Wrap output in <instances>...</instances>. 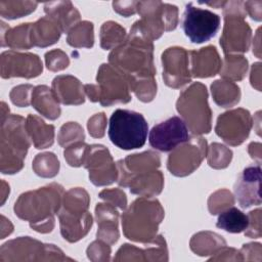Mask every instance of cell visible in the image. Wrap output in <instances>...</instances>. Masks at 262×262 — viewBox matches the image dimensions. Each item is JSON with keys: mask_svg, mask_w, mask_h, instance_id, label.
<instances>
[{"mask_svg": "<svg viewBox=\"0 0 262 262\" xmlns=\"http://www.w3.org/2000/svg\"><path fill=\"white\" fill-rule=\"evenodd\" d=\"M108 63L132 82L156 76L154 44L138 31L131 28L126 40L108 54Z\"/></svg>", "mask_w": 262, "mask_h": 262, "instance_id": "obj_1", "label": "cell"}, {"mask_svg": "<svg viewBox=\"0 0 262 262\" xmlns=\"http://www.w3.org/2000/svg\"><path fill=\"white\" fill-rule=\"evenodd\" d=\"M63 193V187L56 182L24 192L14 204V213L18 218L29 221L35 231L51 232L55 225L54 215L60 208Z\"/></svg>", "mask_w": 262, "mask_h": 262, "instance_id": "obj_2", "label": "cell"}, {"mask_svg": "<svg viewBox=\"0 0 262 262\" xmlns=\"http://www.w3.org/2000/svg\"><path fill=\"white\" fill-rule=\"evenodd\" d=\"M164 215V209L157 199H136L122 215L124 235L130 241L142 244L151 241L157 235Z\"/></svg>", "mask_w": 262, "mask_h": 262, "instance_id": "obj_3", "label": "cell"}, {"mask_svg": "<svg viewBox=\"0 0 262 262\" xmlns=\"http://www.w3.org/2000/svg\"><path fill=\"white\" fill-rule=\"evenodd\" d=\"M89 204L90 196L82 187H73L63 193L57 215L60 233L69 243H76L89 232L93 223Z\"/></svg>", "mask_w": 262, "mask_h": 262, "instance_id": "obj_4", "label": "cell"}, {"mask_svg": "<svg viewBox=\"0 0 262 262\" xmlns=\"http://www.w3.org/2000/svg\"><path fill=\"white\" fill-rule=\"evenodd\" d=\"M0 169L3 174H14L24 167V160L31 145L26 130V119L8 115L1 119Z\"/></svg>", "mask_w": 262, "mask_h": 262, "instance_id": "obj_5", "label": "cell"}, {"mask_svg": "<svg viewBox=\"0 0 262 262\" xmlns=\"http://www.w3.org/2000/svg\"><path fill=\"white\" fill-rule=\"evenodd\" d=\"M176 110L188 131L194 136L211 131L212 111L208 103V90L204 84L194 82L184 89L176 101Z\"/></svg>", "mask_w": 262, "mask_h": 262, "instance_id": "obj_6", "label": "cell"}, {"mask_svg": "<svg viewBox=\"0 0 262 262\" xmlns=\"http://www.w3.org/2000/svg\"><path fill=\"white\" fill-rule=\"evenodd\" d=\"M147 131L148 124L140 113L119 108L110 118L108 137L121 149L142 147L146 141Z\"/></svg>", "mask_w": 262, "mask_h": 262, "instance_id": "obj_7", "label": "cell"}, {"mask_svg": "<svg viewBox=\"0 0 262 262\" xmlns=\"http://www.w3.org/2000/svg\"><path fill=\"white\" fill-rule=\"evenodd\" d=\"M136 9L141 18L132 28L150 41L159 39L164 32L178 25V8L162 1H137Z\"/></svg>", "mask_w": 262, "mask_h": 262, "instance_id": "obj_8", "label": "cell"}, {"mask_svg": "<svg viewBox=\"0 0 262 262\" xmlns=\"http://www.w3.org/2000/svg\"><path fill=\"white\" fill-rule=\"evenodd\" d=\"M96 82V85H84L85 94L90 101L110 106L115 103H127L131 100V90L127 79L110 63H102L99 67Z\"/></svg>", "mask_w": 262, "mask_h": 262, "instance_id": "obj_9", "label": "cell"}, {"mask_svg": "<svg viewBox=\"0 0 262 262\" xmlns=\"http://www.w3.org/2000/svg\"><path fill=\"white\" fill-rule=\"evenodd\" d=\"M223 8L224 26L220 45L226 54L247 52L251 45L252 30L246 21L243 1H226Z\"/></svg>", "mask_w": 262, "mask_h": 262, "instance_id": "obj_10", "label": "cell"}, {"mask_svg": "<svg viewBox=\"0 0 262 262\" xmlns=\"http://www.w3.org/2000/svg\"><path fill=\"white\" fill-rule=\"evenodd\" d=\"M52 244H44L30 236H19L2 245L0 262L12 261H73Z\"/></svg>", "mask_w": 262, "mask_h": 262, "instance_id": "obj_11", "label": "cell"}, {"mask_svg": "<svg viewBox=\"0 0 262 262\" xmlns=\"http://www.w3.org/2000/svg\"><path fill=\"white\" fill-rule=\"evenodd\" d=\"M207 140L201 136H194L179 144L171 150L167 168L171 174L177 177H185L195 171L207 155Z\"/></svg>", "mask_w": 262, "mask_h": 262, "instance_id": "obj_12", "label": "cell"}, {"mask_svg": "<svg viewBox=\"0 0 262 262\" xmlns=\"http://www.w3.org/2000/svg\"><path fill=\"white\" fill-rule=\"evenodd\" d=\"M220 28L218 14L200 7L192 3L185 5L182 29L192 43H204L213 38Z\"/></svg>", "mask_w": 262, "mask_h": 262, "instance_id": "obj_13", "label": "cell"}, {"mask_svg": "<svg viewBox=\"0 0 262 262\" xmlns=\"http://www.w3.org/2000/svg\"><path fill=\"white\" fill-rule=\"evenodd\" d=\"M253 118L248 110L238 107L221 114L215 126L216 134L231 146L241 145L249 136Z\"/></svg>", "mask_w": 262, "mask_h": 262, "instance_id": "obj_14", "label": "cell"}, {"mask_svg": "<svg viewBox=\"0 0 262 262\" xmlns=\"http://www.w3.org/2000/svg\"><path fill=\"white\" fill-rule=\"evenodd\" d=\"M189 51L173 46L162 53L163 79L168 87L178 89L191 81Z\"/></svg>", "mask_w": 262, "mask_h": 262, "instance_id": "obj_15", "label": "cell"}, {"mask_svg": "<svg viewBox=\"0 0 262 262\" xmlns=\"http://www.w3.org/2000/svg\"><path fill=\"white\" fill-rule=\"evenodd\" d=\"M83 166L89 171V179L96 186L110 185L118 179L117 164L104 145L91 144Z\"/></svg>", "mask_w": 262, "mask_h": 262, "instance_id": "obj_16", "label": "cell"}, {"mask_svg": "<svg viewBox=\"0 0 262 262\" xmlns=\"http://www.w3.org/2000/svg\"><path fill=\"white\" fill-rule=\"evenodd\" d=\"M188 139V129L184 121L177 116H173L155 125L148 135L151 147L164 152L171 151Z\"/></svg>", "mask_w": 262, "mask_h": 262, "instance_id": "obj_17", "label": "cell"}, {"mask_svg": "<svg viewBox=\"0 0 262 262\" xmlns=\"http://www.w3.org/2000/svg\"><path fill=\"white\" fill-rule=\"evenodd\" d=\"M43 71V64L37 54L31 52L4 51L0 57V74L3 79L21 77L31 79L38 77Z\"/></svg>", "mask_w": 262, "mask_h": 262, "instance_id": "obj_18", "label": "cell"}, {"mask_svg": "<svg viewBox=\"0 0 262 262\" xmlns=\"http://www.w3.org/2000/svg\"><path fill=\"white\" fill-rule=\"evenodd\" d=\"M161 166V158L157 151L146 150L140 154L127 156L117 162L118 179L120 186L127 187L129 181L137 175L156 171Z\"/></svg>", "mask_w": 262, "mask_h": 262, "instance_id": "obj_19", "label": "cell"}, {"mask_svg": "<svg viewBox=\"0 0 262 262\" xmlns=\"http://www.w3.org/2000/svg\"><path fill=\"white\" fill-rule=\"evenodd\" d=\"M234 194L242 208L261 204L260 165L248 166L243 170L235 182Z\"/></svg>", "mask_w": 262, "mask_h": 262, "instance_id": "obj_20", "label": "cell"}, {"mask_svg": "<svg viewBox=\"0 0 262 262\" xmlns=\"http://www.w3.org/2000/svg\"><path fill=\"white\" fill-rule=\"evenodd\" d=\"M189 57L192 77L209 78L217 75L221 70L222 60L213 45L189 51Z\"/></svg>", "mask_w": 262, "mask_h": 262, "instance_id": "obj_21", "label": "cell"}, {"mask_svg": "<svg viewBox=\"0 0 262 262\" xmlns=\"http://www.w3.org/2000/svg\"><path fill=\"white\" fill-rule=\"evenodd\" d=\"M95 219L97 222L96 237L110 245H114L120 237L118 228L119 212L110 203H98L95 207Z\"/></svg>", "mask_w": 262, "mask_h": 262, "instance_id": "obj_22", "label": "cell"}, {"mask_svg": "<svg viewBox=\"0 0 262 262\" xmlns=\"http://www.w3.org/2000/svg\"><path fill=\"white\" fill-rule=\"evenodd\" d=\"M52 91L57 100L66 105H79L85 102L84 85L72 75H59L52 81Z\"/></svg>", "mask_w": 262, "mask_h": 262, "instance_id": "obj_23", "label": "cell"}, {"mask_svg": "<svg viewBox=\"0 0 262 262\" xmlns=\"http://www.w3.org/2000/svg\"><path fill=\"white\" fill-rule=\"evenodd\" d=\"M62 30L58 23L46 15L31 25V42L33 47H47L58 41Z\"/></svg>", "mask_w": 262, "mask_h": 262, "instance_id": "obj_24", "label": "cell"}, {"mask_svg": "<svg viewBox=\"0 0 262 262\" xmlns=\"http://www.w3.org/2000/svg\"><path fill=\"white\" fill-rule=\"evenodd\" d=\"M127 187H129L130 192L133 194L152 198L162 192L164 187V175L159 170L143 173L132 178Z\"/></svg>", "mask_w": 262, "mask_h": 262, "instance_id": "obj_25", "label": "cell"}, {"mask_svg": "<svg viewBox=\"0 0 262 262\" xmlns=\"http://www.w3.org/2000/svg\"><path fill=\"white\" fill-rule=\"evenodd\" d=\"M45 13L60 26L62 33H68L80 20V12L70 1H54L44 4Z\"/></svg>", "mask_w": 262, "mask_h": 262, "instance_id": "obj_26", "label": "cell"}, {"mask_svg": "<svg viewBox=\"0 0 262 262\" xmlns=\"http://www.w3.org/2000/svg\"><path fill=\"white\" fill-rule=\"evenodd\" d=\"M31 104L40 115L49 120H55L60 116L59 101L52 89L46 85H38L34 88Z\"/></svg>", "mask_w": 262, "mask_h": 262, "instance_id": "obj_27", "label": "cell"}, {"mask_svg": "<svg viewBox=\"0 0 262 262\" xmlns=\"http://www.w3.org/2000/svg\"><path fill=\"white\" fill-rule=\"evenodd\" d=\"M26 130L37 149L47 148L54 142V126L46 124L36 115L30 114L27 117Z\"/></svg>", "mask_w": 262, "mask_h": 262, "instance_id": "obj_28", "label": "cell"}, {"mask_svg": "<svg viewBox=\"0 0 262 262\" xmlns=\"http://www.w3.org/2000/svg\"><path fill=\"white\" fill-rule=\"evenodd\" d=\"M32 23L20 24L14 28H9L1 21V45L11 49H30L33 47L31 42Z\"/></svg>", "mask_w": 262, "mask_h": 262, "instance_id": "obj_29", "label": "cell"}, {"mask_svg": "<svg viewBox=\"0 0 262 262\" xmlns=\"http://www.w3.org/2000/svg\"><path fill=\"white\" fill-rule=\"evenodd\" d=\"M213 100L221 107H231L241 100V88L226 79L215 80L211 85Z\"/></svg>", "mask_w": 262, "mask_h": 262, "instance_id": "obj_30", "label": "cell"}, {"mask_svg": "<svg viewBox=\"0 0 262 262\" xmlns=\"http://www.w3.org/2000/svg\"><path fill=\"white\" fill-rule=\"evenodd\" d=\"M225 246L223 236L213 231H200L193 234L189 242L190 250L199 256L213 255Z\"/></svg>", "mask_w": 262, "mask_h": 262, "instance_id": "obj_31", "label": "cell"}, {"mask_svg": "<svg viewBox=\"0 0 262 262\" xmlns=\"http://www.w3.org/2000/svg\"><path fill=\"white\" fill-rule=\"evenodd\" d=\"M248 215H246L237 208L230 207L220 213L216 225L217 227L227 232L239 233L246 230V228L248 227Z\"/></svg>", "mask_w": 262, "mask_h": 262, "instance_id": "obj_32", "label": "cell"}, {"mask_svg": "<svg viewBox=\"0 0 262 262\" xmlns=\"http://www.w3.org/2000/svg\"><path fill=\"white\" fill-rule=\"evenodd\" d=\"M249 64L248 59L241 54H226L222 60L220 76L229 81H241L245 78Z\"/></svg>", "mask_w": 262, "mask_h": 262, "instance_id": "obj_33", "label": "cell"}, {"mask_svg": "<svg viewBox=\"0 0 262 262\" xmlns=\"http://www.w3.org/2000/svg\"><path fill=\"white\" fill-rule=\"evenodd\" d=\"M67 42L75 48H91L94 44L93 24L88 20L79 21L68 32Z\"/></svg>", "mask_w": 262, "mask_h": 262, "instance_id": "obj_34", "label": "cell"}, {"mask_svg": "<svg viewBox=\"0 0 262 262\" xmlns=\"http://www.w3.org/2000/svg\"><path fill=\"white\" fill-rule=\"evenodd\" d=\"M100 46L108 50L120 46L127 38L126 30L118 23L108 20L102 24L100 28Z\"/></svg>", "mask_w": 262, "mask_h": 262, "instance_id": "obj_35", "label": "cell"}, {"mask_svg": "<svg viewBox=\"0 0 262 262\" xmlns=\"http://www.w3.org/2000/svg\"><path fill=\"white\" fill-rule=\"evenodd\" d=\"M32 168L38 176L52 178L58 174L59 161L53 152H41L34 158Z\"/></svg>", "mask_w": 262, "mask_h": 262, "instance_id": "obj_36", "label": "cell"}, {"mask_svg": "<svg viewBox=\"0 0 262 262\" xmlns=\"http://www.w3.org/2000/svg\"><path fill=\"white\" fill-rule=\"evenodd\" d=\"M37 6L38 2L35 1H0V15L15 19L32 13Z\"/></svg>", "mask_w": 262, "mask_h": 262, "instance_id": "obj_37", "label": "cell"}, {"mask_svg": "<svg viewBox=\"0 0 262 262\" xmlns=\"http://www.w3.org/2000/svg\"><path fill=\"white\" fill-rule=\"evenodd\" d=\"M208 165L213 169H224L232 160V150L224 144L213 142L207 149Z\"/></svg>", "mask_w": 262, "mask_h": 262, "instance_id": "obj_38", "label": "cell"}, {"mask_svg": "<svg viewBox=\"0 0 262 262\" xmlns=\"http://www.w3.org/2000/svg\"><path fill=\"white\" fill-rule=\"evenodd\" d=\"M85 133L80 124L77 122H68L63 124L58 132L57 141L62 147H67L75 142L84 141Z\"/></svg>", "mask_w": 262, "mask_h": 262, "instance_id": "obj_39", "label": "cell"}, {"mask_svg": "<svg viewBox=\"0 0 262 262\" xmlns=\"http://www.w3.org/2000/svg\"><path fill=\"white\" fill-rule=\"evenodd\" d=\"M234 205L233 194L225 188L213 192L208 200V209L210 214L217 215Z\"/></svg>", "mask_w": 262, "mask_h": 262, "instance_id": "obj_40", "label": "cell"}, {"mask_svg": "<svg viewBox=\"0 0 262 262\" xmlns=\"http://www.w3.org/2000/svg\"><path fill=\"white\" fill-rule=\"evenodd\" d=\"M90 145L84 141L75 142L66 147L63 151V157L67 163L72 167H80L84 165Z\"/></svg>", "mask_w": 262, "mask_h": 262, "instance_id": "obj_41", "label": "cell"}, {"mask_svg": "<svg viewBox=\"0 0 262 262\" xmlns=\"http://www.w3.org/2000/svg\"><path fill=\"white\" fill-rule=\"evenodd\" d=\"M114 261H146L145 249L130 244H124L117 251Z\"/></svg>", "mask_w": 262, "mask_h": 262, "instance_id": "obj_42", "label": "cell"}, {"mask_svg": "<svg viewBox=\"0 0 262 262\" xmlns=\"http://www.w3.org/2000/svg\"><path fill=\"white\" fill-rule=\"evenodd\" d=\"M45 64L49 71L58 72L69 67L70 58L62 50L53 49L45 53Z\"/></svg>", "mask_w": 262, "mask_h": 262, "instance_id": "obj_43", "label": "cell"}, {"mask_svg": "<svg viewBox=\"0 0 262 262\" xmlns=\"http://www.w3.org/2000/svg\"><path fill=\"white\" fill-rule=\"evenodd\" d=\"M34 88L35 87L31 84H21L13 87L9 93L10 100L17 106H29L31 104L32 93Z\"/></svg>", "mask_w": 262, "mask_h": 262, "instance_id": "obj_44", "label": "cell"}, {"mask_svg": "<svg viewBox=\"0 0 262 262\" xmlns=\"http://www.w3.org/2000/svg\"><path fill=\"white\" fill-rule=\"evenodd\" d=\"M86 253L88 259L93 262L108 261L111 259L110 244L98 238L89 245Z\"/></svg>", "mask_w": 262, "mask_h": 262, "instance_id": "obj_45", "label": "cell"}, {"mask_svg": "<svg viewBox=\"0 0 262 262\" xmlns=\"http://www.w3.org/2000/svg\"><path fill=\"white\" fill-rule=\"evenodd\" d=\"M99 198L102 199L104 202L120 208L121 210H126L127 208L126 193L121 188L103 189L99 192Z\"/></svg>", "mask_w": 262, "mask_h": 262, "instance_id": "obj_46", "label": "cell"}, {"mask_svg": "<svg viewBox=\"0 0 262 262\" xmlns=\"http://www.w3.org/2000/svg\"><path fill=\"white\" fill-rule=\"evenodd\" d=\"M87 128L90 136L94 138H101L104 136L106 128V116L104 113L93 115L87 123Z\"/></svg>", "mask_w": 262, "mask_h": 262, "instance_id": "obj_47", "label": "cell"}, {"mask_svg": "<svg viewBox=\"0 0 262 262\" xmlns=\"http://www.w3.org/2000/svg\"><path fill=\"white\" fill-rule=\"evenodd\" d=\"M248 227L246 228L245 235L248 237L259 238L261 237V209H256L248 214Z\"/></svg>", "mask_w": 262, "mask_h": 262, "instance_id": "obj_48", "label": "cell"}, {"mask_svg": "<svg viewBox=\"0 0 262 262\" xmlns=\"http://www.w3.org/2000/svg\"><path fill=\"white\" fill-rule=\"evenodd\" d=\"M243 261H261L262 246L260 243H248L239 250Z\"/></svg>", "mask_w": 262, "mask_h": 262, "instance_id": "obj_49", "label": "cell"}, {"mask_svg": "<svg viewBox=\"0 0 262 262\" xmlns=\"http://www.w3.org/2000/svg\"><path fill=\"white\" fill-rule=\"evenodd\" d=\"M212 256L210 261H243L241 252L234 248L223 247Z\"/></svg>", "mask_w": 262, "mask_h": 262, "instance_id": "obj_50", "label": "cell"}, {"mask_svg": "<svg viewBox=\"0 0 262 262\" xmlns=\"http://www.w3.org/2000/svg\"><path fill=\"white\" fill-rule=\"evenodd\" d=\"M136 4L137 1H114L113 7L116 12L125 17H128L137 12Z\"/></svg>", "mask_w": 262, "mask_h": 262, "instance_id": "obj_51", "label": "cell"}, {"mask_svg": "<svg viewBox=\"0 0 262 262\" xmlns=\"http://www.w3.org/2000/svg\"><path fill=\"white\" fill-rule=\"evenodd\" d=\"M244 9L254 20L260 21L262 19V1H246L244 2Z\"/></svg>", "mask_w": 262, "mask_h": 262, "instance_id": "obj_52", "label": "cell"}, {"mask_svg": "<svg viewBox=\"0 0 262 262\" xmlns=\"http://www.w3.org/2000/svg\"><path fill=\"white\" fill-rule=\"evenodd\" d=\"M251 85L258 91H261V63L255 62L251 68Z\"/></svg>", "mask_w": 262, "mask_h": 262, "instance_id": "obj_53", "label": "cell"}, {"mask_svg": "<svg viewBox=\"0 0 262 262\" xmlns=\"http://www.w3.org/2000/svg\"><path fill=\"white\" fill-rule=\"evenodd\" d=\"M248 152L253 160L257 162L258 165L261 164V143L260 142H251L248 146Z\"/></svg>", "mask_w": 262, "mask_h": 262, "instance_id": "obj_54", "label": "cell"}, {"mask_svg": "<svg viewBox=\"0 0 262 262\" xmlns=\"http://www.w3.org/2000/svg\"><path fill=\"white\" fill-rule=\"evenodd\" d=\"M2 222H1V238H4L6 235H9L12 230L13 226L9 220H7L3 215L1 216Z\"/></svg>", "mask_w": 262, "mask_h": 262, "instance_id": "obj_55", "label": "cell"}, {"mask_svg": "<svg viewBox=\"0 0 262 262\" xmlns=\"http://www.w3.org/2000/svg\"><path fill=\"white\" fill-rule=\"evenodd\" d=\"M254 43H253V53L258 57L261 58V47H260V28L256 32V36L254 37Z\"/></svg>", "mask_w": 262, "mask_h": 262, "instance_id": "obj_56", "label": "cell"}, {"mask_svg": "<svg viewBox=\"0 0 262 262\" xmlns=\"http://www.w3.org/2000/svg\"><path fill=\"white\" fill-rule=\"evenodd\" d=\"M1 184H2V191H1V193H2V205L4 204V202H5V199L7 198V195L9 194V185L4 181V180H2L1 181Z\"/></svg>", "mask_w": 262, "mask_h": 262, "instance_id": "obj_57", "label": "cell"}, {"mask_svg": "<svg viewBox=\"0 0 262 262\" xmlns=\"http://www.w3.org/2000/svg\"><path fill=\"white\" fill-rule=\"evenodd\" d=\"M226 1H215V2H206L205 4L206 5H209V6H212V7H215V8H222L224 6Z\"/></svg>", "mask_w": 262, "mask_h": 262, "instance_id": "obj_58", "label": "cell"}]
</instances>
